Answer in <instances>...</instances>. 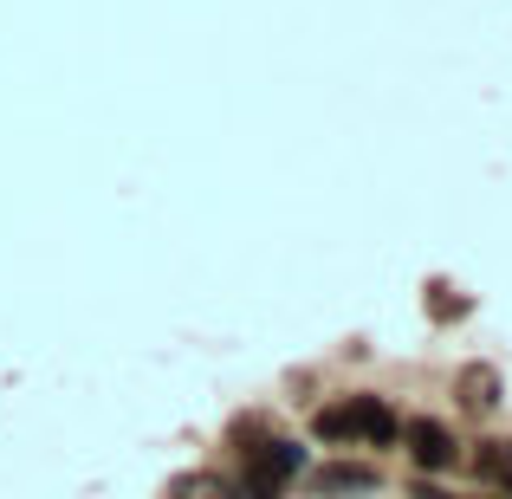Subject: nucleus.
<instances>
[{"label": "nucleus", "mask_w": 512, "mask_h": 499, "mask_svg": "<svg viewBox=\"0 0 512 499\" xmlns=\"http://www.w3.org/2000/svg\"><path fill=\"white\" fill-rule=\"evenodd\" d=\"M344 409H350V428H357V448H396V441H402V415L389 409L376 389L344 396Z\"/></svg>", "instance_id": "obj_2"}, {"label": "nucleus", "mask_w": 512, "mask_h": 499, "mask_svg": "<svg viewBox=\"0 0 512 499\" xmlns=\"http://www.w3.org/2000/svg\"><path fill=\"white\" fill-rule=\"evenodd\" d=\"M312 499H363V493H376V467L370 461H325V467H312Z\"/></svg>", "instance_id": "obj_3"}, {"label": "nucleus", "mask_w": 512, "mask_h": 499, "mask_svg": "<svg viewBox=\"0 0 512 499\" xmlns=\"http://www.w3.org/2000/svg\"><path fill=\"white\" fill-rule=\"evenodd\" d=\"M500 499H512V474H506V480H500Z\"/></svg>", "instance_id": "obj_8"}, {"label": "nucleus", "mask_w": 512, "mask_h": 499, "mask_svg": "<svg viewBox=\"0 0 512 499\" xmlns=\"http://www.w3.org/2000/svg\"><path fill=\"white\" fill-rule=\"evenodd\" d=\"M169 499H234V480L227 474H182L169 487Z\"/></svg>", "instance_id": "obj_7"}, {"label": "nucleus", "mask_w": 512, "mask_h": 499, "mask_svg": "<svg viewBox=\"0 0 512 499\" xmlns=\"http://www.w3.org/2000/svg\"><path fill=\"white\" fill-rule=\"evenodd\" d=\"M402 454H409V467L422 480L454 474V467H461V435H454L441 415H409V422H402Z\"/></svg>", "instance_id": "obj_1"}, {"label": "nucleus", "mask_w": 512, "mask_h": 499, "mask_svg": "<svg viewBox=\"0 0 512 499\" xmlns=\"http://www.w3.org/2000/svg\"><path fill=\"white\" fill-rule=\"evenodd\" d=\"M454 396H461L467 415H493L500 409V370H493V363H467V370L454 376Z\"/></svg>", "instance_id": "obj_4"}, {"label": "nucleus", "mask_w": 512, "mask_h": 499, "mask_svg": "<svg viewBox=\"0 0 512 499\" xmlns=\"http://www.w3.org/2000/svg\"><path fill=\"white\" fill-rule=\"evenodd\" d=\"M467 467H474L487 487H500V480L512 474V441H474V454H461Z\"/></svg>", "instance_id": "obj_6"}, {"label": "nucleus", "mask_w": 512, "mask_h": 499, "mask_svg": "<svg viewBox=\"0 0 512 499\" xmlns=\"http://www.w3.org/2000/svg\"><path fill=\"white\" fill-rule=\"evenodd\" d=\"M312 441H325V448H357V428H350L344 396L325 402V409H312Z\"/></svg>", "instance_id": "obj_5"}]
</instances>
